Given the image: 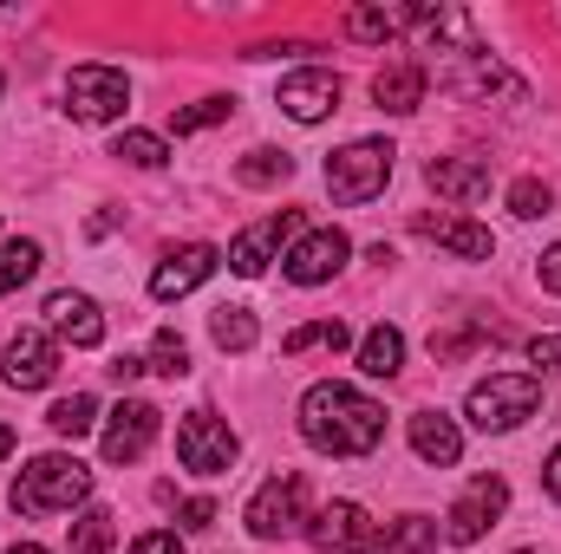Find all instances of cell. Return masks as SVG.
Returning a JSON list of instances; mask_svg holds the SVG:
<instances>
[{
    "label": "cell",
    "instance_id": "1",
    "mask_svg": "<svg viewBox=\"0 0 561 554\" xmlns=\"http://www.w3.org/2000/svg\"><path fill=\"white\" fill-rule=\"evenodd\" d=\"M300 437L313 450H327V457H366L386 437V405L340 385V379H327V385H313L300 399Z\"/></svg>",
    "mask_w": 561,
    "mask_h": 554
},
{
    "label": "cell",
    "instance_id": "2",
    "mask_svg": "<svg viewBox=\"0 0 561 554\" xmlns=\"http://www.w3.org/2000/svg\"><path fill=\"white\" fill-rule=\"evenodd\" d=\"M85 496H92V470L66 450H46L13 476V509L20 516H59V509H79Z\"/></svg>",
    "mask_w": 561,
    "mask_h": 554
},
{
    "label": "cell",
    "instance_id": "3",
    "mask_svg": "<svg viewBox=\"0 0 561 554\" xmlns=\"http://www.w3.org/2000/svg\"><path fill=\"white\" fill-rule=\"evenodd\" d=\"M536 405H542V379L536 372H490V379L470 385L463 417L477 430H516L523 417H536Z\"/></svg>",
    "mask_w": 561,
    "mask_h": 554
},
{
    "label": "cell",
    "instance_id": "4",
    "mask_svg": "<svg viewBox=\"0 0 561 554\" xmlns=\"http://www.w3.org/2000/svg\"><path fill=\"white\" fill-rule=\"evenodd\" d=\"M392 143L386 138H359L346 143V150H333L327 157V189H333V203H346V209H359V203H373L386 183H392Z\"/></svg>",
    "mask_w": 561,
    "mask_h": 554
},
{
    "label": "cell",
    "instance_id": "5",
    "mask_svg": "<svg viewBox=\"0 0 561 554\" xmlns=\"http://www.w3.org/2000/svg\"><path fill=\"white\" fill-rule=\"evenodd\" d=\"M236 457H242V437L229 430V417L190 412L176 424V463H183L190 476H222Z\"/></svg>",
    "mask_w": 561,
    "mask_h": 554
},
{
    "label": "cell",
    "instance_id": "6",
    "mask_svg": "<svg viewBox=\"0 0 561 554\" xmlns=\"http://www.w3.org/2000/svg\"><path fill=\"white\" fill-rule=\"evenodd\" d=\"M125 105H131V85H125L118 66H72V79H66V112H72L79 125H112V118H125Z\"/></svg>",
    "mask_w": 561,
    "mask_h": 554
},
{
    "label": "cell",
    "instance_id": "7",
    "mask_svg": "<svg viewBox=\"0 0 561 554\" xmlns=\"http://www.w3.org/2000/svg\"><path fill=\"white\" fill-rule=\"evenodd\" d=\"M300 522H307V476H300V470L268 476V483L255 489V503H249V535H255V542H280V535H294Z\"/></svg>",
    "mask_w": 561,
    "mask_h": 554
},
{
    "label": "cell",
    "instance_id": "8",
    "mask_svg": "<svg viewBox=\"0 0 561 554\" xmlns=\"http://www.w3.org/2000/svg\"><path fill=\"white\" fill-rule=\"evenodd\" d=\"M307 542L327 554H386V529L359 509V503H327L307 522Z\"/></svg>",
    "mask_w": 561,
    "mask_h": 554
},
{
    "label": "cell",
    "instance_id": "9",
    "mask_svg": "<svg viewBox=\"0 0 561 554\" xmlns=\"http://www.w3.org/2000/svg\"><path fill=\"white\" fill-rule=\"evenodd\" d=\"M503 509H510V483H503V476H477V483L450 503V516H444V542H457V549L483 542V535L496 529Z\"/></svg>",
    "mask_w": 561,
    "mask_h": 554
},
{
    "label": "cell",
    "instance_id": "10",
    "mask_svg": "<svg viewBox=\"0 0 561 554\" xmlns=\"http://www.w3.org/2000/svg\"><path fill=\"white\" fill-rule=\"evenodd\" d=\"M275 105L294 118V125H320V118H333L340 112V72H327V66H300V72H287L275 92Z\"/></svg>",
    "mask_w": 561,
    "mask_h": 554
},
{
    "label": "cell",
    "instance_id": "11",
    "mask_svg": "<svg viewBox=\"0 0 561 554\" xmlns=\"http://www.w3.org/2000/svg\"><path fill=\"white\" fill-rule=\"evenodd\" d=\"M280 242H300V209H275V216H262L255 229H242L236 242H229V268L236 275H268V262L280 255Z\"/></svg>",
    "mask_w": 561,
    "mask_h": 554
},
{
    "label": "cell",
    "instance_id": "12",
    "mask_svg": "<svg viewBox=\"0 0 561 554\" xmlns=\"http://www.w3.org/2000/svg\"><path fill=\"white\" fill-rule=\"evenodd\" d=\"M346 255H353V242H346L340 229H313V235H300V242L280 255V275L294 280V287H320V280H333L346 268Z\"/></svg>",
    "mask_w": 561,
    "mask_h": 554
},
{
    "label": "cell",
    "instance_id": "13",
    "mask_svg": "<svg viewBox=\"0 0 561 554\" xmlns=\"http://www.w3.org/2000/svg\"><path fill=\"white\" fill-rule=\"evenodd\" d=\"M157 430H163V412L144 405V399H125L118 412L105 417V463H138L144 450L157 443Z\"/></svg>",
    "mask_w": 561,
    "mask_h": 554
},
{
    "label": "cell",
    "instance_id": "14",
    "mask_svg": "<svg viewBox=\"0 0 561 554\" xmlns=\"http://www.w3.org/2000/svg\"><path fill=\"white\" fill-rule=\"evenodd\" d=\"M209 275H216V249H209V242H183V249H170V255L157 262L150 293H157V300H183V293H196Z\"/></svg>",
    "mask_w": 561,
    "mask_h": 554
},
{
    "label": "cell",
    "instance_id": "15",
    "mask_svg": "<svg viewBox=\"0 0 561 554\" xmlns=\"http://www.w3.org/2000/svg\"><path fill=\"white\" fill-rule=\"evenodd\" d=\"M53 372H59V346L46 339V333H13L7 339V385L13 392H39V385H53Z\"/></svg>",
    "mask_w": 561,
    "mask_h": 554
},
{
    "label": "cell",
    "instance_id": "16",
    "mask_svg": "<svg viewBox=\"0 0 561 554\" xmlns=\"http://www.w3.org/2000/svg\"><path fill=\"white\" fill-rule=\"evenodd\" d=\"M46 326H53L66 346H79V353L105 339V313H99L92 293H53V300H46Z\"/></svg>",
    "mask_w": 561,
    "mask_h": 554
},
{
    "label": "cell",
    "instance_id": "17",
    "mask_svg": "<svg viewBox=\"0 0 561 554\" xmlns=\"http://www.w3.org/2000/svg\"><path fill=\"white\" fill-rule=\"evenodd\" d=\"M412 229H419L424 242L450 249L457 262H490V255H496L490 229H483V222H463V216H412Z\"/></svg>",
    "mask_w": 561,
    "mask_h": 554
},
{
    "label": "cell",
    "instance_id": "18",
    "mask_svg": "<svg viewBox=\"0 0 561 554\" xmlns=\"http://www.w3.org/2000/svg\"><path fill=\"white\" fill-rule=\"evenodd\" d=\"M424 183L450 203H477V196H490V157H431Z\"/></svg>",
    "mask_w": 561,
    "mask_h": 554
},
{
    "label": "cell",
    "instance_id": "19",
    "mask_svg": "<svg viewBox=\"0 0 561 554\" xmlns=\"http://www.w3.org/2000/svg\"><path fill=\"white\" fill-rule=\"evenodd\" d=\"M424 92H431V72H424L419 59H399V66H386V72L373 79V99H379V112H392V118H412L424 105Z\"/></svg>",
    "mask_w": 561,
    "mask_h": 554
},
{
    "label": "cell",
    "instance_id": "20",
    "mask_svg": "<svg viewBox=\"0 0 561 554\" xmlns=\"http://www.w3.org/2000/svg\"><path fill=\"white\" fill-rule=\"evenodd\" d=\"M412 450H419L424 463L450 470V463L463 457V430H457V417H444V412H419V417H412Z\"/></svg>",
    "mask_w": 561,
    "mask_h": 554
},
{
    "label": "cell",
    "instance_id": "21",
    "mask_svg": "<svg viewBox=\"0 0 561 554\" xmlns=\"http://www.w3.org/2000/svg\"><path fill=\"white\" fill-rule=\"evenodd\" d=\"M399 366H405V333L399 326H373L359 339V372L366 379H399Z\"/></svg>",
    "mask_w": 561,
    "mask_h": 554
},
{
    "label": "cell",
    "instance_id": "22",
    "mask_svg": "<svg viewBox=\"0 0 561 554\" xmlns=\"http://www.w3.org/2000/svg\"><path fill=\"white\" fill-rule=\"evenodd\" d=\"M287 176H294V157H287V150H268V143L236 163V183H249V189H275Z\"/></svg>",
    "mask_w": 561,
    "mask_h": 554
},
{
    "label": "cell",
    "instance_id": "23",
    "mask_svg": "<svg viewBox=\"0 0 561 554\" xmlns=\"http://www.w3.org/2000/svg\"><path fill=\"white\" fill-rule=\"evenodd\" d=\"M255 333H262V326H255L249 307H216V313H209V339H216L222 353H249Z\"/></svg>",
    "mask_w": 561,
    "mask_h": 554
},
{
    "label": "cell",
    "instance_id": "24",
    "mask_svg": "<svg viewBox=\"0 0 561 554\" xmlns=\"http://www.w3.org/2000/svg\"><path fill=\"white\" fill-rule=\"evenodd\" d=\"M313 346H327V353H346V346H353L346 320H313V326H294V333L280 339V353H287V359H300V353H313Z\"/></svg>",
    "mask_w": 561,
    "mask_h": 554
},
{
    "label": "cell",
    "instance_id": "25",
    "mask_svg": "<svg viewBox=\"0 0 561 554\" xmlns=\"http://www.w3.org/2000/svg\"><path fill=\"white\" fill-rule=\"evenodd\" d=\"M39 262H46V249H39V242H7V249H0V300L39 275Z\"/></svg>",
    "mask_w": 561,
    "mask_h": 554
},
{
    "label": "cell",
    "instance_id": "26",
    "mask_svg": "<svg viewBox=\"0 0 561 554\" xmlns=\"http://www.w3.org/2000/svg\"><path fill=\"white\" fill-rule=\"evenodd\" d=\"M144 372H163V379H183V372H190V346H183V333H176V326H157Z\"/></svg>",
    "mask_w": 561,
    "mask_h": 554
},
{
    "label": "cell",
    "instance_id": "27",
    "mask_svg": "<svg viewBox=\"0 0 561 554\" xmlns=\"http://www.w3.org/2000/svg\"><path fill=\"white\" fill-rule=\"evenodd\" d=\"M46 424H53L59 437H85V430L99 424V399H92V392H72V399H59V405L46 412Z\"/></svg>",
    "mask_w": 561,
    "mask_h": 554
},
{
    "label": "cell",
    "instance_id": "28",
    "mask_svg": "<svg viewBox=\"0 0 561 554\" xmlns=\"http://www.w3.org/2000/svg\"><path fill=\"white\" fill-rule=\"evenodd\" d=\"M118 516L112 509H85L79 522H72V554H105L112 542H118V529H112Z\"/></svg>",
    "mask_w": 561,
    "mask_h": 554
},
{
    "label": "cell",
    "instance_id": "29",
    "mask_svg": "<svg viewBox=\"0 0 561 554\" xmlns=\"http://www.w3.org/2000/svg\"><path fill=\"white\" fill-rule=\"evenodd\" d=\"M386 554H437V522L431 516H405L399 529H386Z\"/></svg>",
    "mask_w": 561,
    "mask_h": 554
},
{
    "label": "cell",
    "instance_id": "30",
    "mask_svg": "<svg viewBox=\"0 0 561 554\" xmlns=\"http://www.w3.org/2000/svg\"><path fill=\"white\" fill-rule=\"evenodd\" d=\"M549 209H556V189H549L542 176L510 183V216H516V222H536V216H549Z\"/></svg>",
    "mask_w": 561,
    "mask_h": 554
},
{
    "label": "cell",
    "instance_id": "31",
    "mask_svg": "<svg viewBox=\"0 0 561 554\" xmlns=\"http://www.w3.org/2000/svg\"><path fill=\"white\" fill-rule=\"evenodd\" d=\"M112 157H125L131 170H163V163H170V150H163L157 131H125V138L112 143Z\"/></svg>",
    "mask_w": 561,
    "mask_h": 554
},
{
    "label": "cell",
    "instance_id": "32",
    "mask_svg": "<svg viewBox=\"0 0 561 554\" xmlns=\"http://www.w3.org/2000/svg\"><path fill=\"white\" fill-rule=\"evenodd\" d=\"M346 33L366 39V46H386V39L399 33V13H386V7H353V13H346Z\"/></svg>",
    "mask_w": 561,
    "mask_h": 554
},
{
    "label": "cell",
    "instance_id": "33",
    "mask_svg": "<svg viewBox=\"0 0 561 554\" xmlns=\"http://www.w3.org/2000/svg\"><path fill=\"white\" fill-rule=\"evenodd\" d=\"M229 112H236V99H203V105L176 112V118H170V131H176V138H190V131H209V125H222Z\"/></svg>",
    "mask_w": 561,
    "mask_h": 554
},
{
    "label": "cell",
    "instance_id": "34",
    "mask_svg": "<svg viewBox=\"0 0 561 554\" xmlns=\"http://www.w3.org/2000/svg\"><path fill=\"white\" fill-rule=\"evenodd\" d=\"M131 554H183V542H176V529H150L131 542Z\"/></svg>",
    "mask_w": 561,
    "mask_h": 554
},
{
    "label": "cell",
    "instance_id": "35",
    "mask_svg": "<svg viewBox=\"0 0 561 554\" xmlns=\"http://www.w3.org/2000/svg\"><path fill=\"white\" fill-rule=\"evenodd\" d=\"M529 359H536L542 372H556L561 366V333H536V339H529Z\"/></svg>",
    "mask_w": 561,
    "mask_h": 554
},
{
    "label": "cell",
    "instance_id": "36",
    "mask_svg": "<svg viewBox=\"0 0 561 554\" xmlns=\"http://www.w3.org/2000/svg\"><path fill=\"white\" fill-rule=\"evenodd\" d=\"M176 516H183V529H216V503H209V496H190Z\"/></svg>",
    "mask_w": 561,
    "mask_h": 554
},
{
    "label": "cell",
    "instance_id": "37",
    "mask_svg": "<svg viewBox=\"0 0 561 554\" xmlns=\"http://www.w3.org/2000/svg\"><path fill=\"white\" fill-rule=\"evenodd\" d=\"M542 287H549V293H561V242L542 255Z\"/></svg>",
    "mask_w": 561,
    "mask_h": 554
},
{
    "label": "cell",
    "instance_id": "38",
    "mask_svg": "<svg viewBox=\"0 0 561 554\" xmlns=\"http://www.w3.org/2000/svg\"><path fill=\"white\" fill-rule=\"evenodd\" d=\"M138 372H144V359H138V353H125V359H112V379H118V385H131Z\"/></svg>",
    "mask_w": 561,
    "mask_h": 554
},
{
    "label": "cell",
    "instance_id": "39",
    "mask_svg": "<svg viewBox=\"0 0 561 554\" xmlns=\"http://www.w3.org/2000/svg\"><path fill=\"white\" fill-rule=\"evenodd\" d=\"M542 489L561 503V450H549V463H542Z\"/></svg>",
    "mask_w": 561,
    "mask_h": 554
},
{
    "label": "cell",
    "instance_id": "40",
    "mask_svg": "<svg viewBox=\"0 0 561 554\" xmlns=\"http://www.w3.org/2000/svg\"><path fill=\"white\" fill-rule=\"evenodd\" d=\"M7 554H46V549H33V542H13V549H7Z\"/></svg>",
    "mask_w": 561,
    "mask_h": 554
},
{
    "label": "cell",
    "instance_id": "41",
    "mask_svg": "<svg viewBox=\"0 0 561 554\" xmlns=\"http://www.w3.org/2000/svg\"><path fill=\"white\" fill-rule=\"evenodd\" d=\"M7 450H13V430H7V424H0V457H7Z\"/></svg>",
    "mask_w": 561,
    "mask_h": 554
},
{
    "label": "cell",
    "instance_id": "42",
    "mask_svg": "<svg viewBox=\"0 0 561 554\" xmlns=\"http://www.w3.org/2000/svg\"><path fill=\"white\" fill-rule=\"evenodd\" d=\"M0 92H7V72H0Z\"/></svg>",
    "mask_w": 561,
    "mask_h": 554
},
{
    "label": "cell",
    "instance_id": "43",
    "mask_svg": "<svg viewBox=\"0 0 561 554\" xmlns=\"http://www.w3.org/2000/svg\"><path fill=\"white\" fill-rule=\"evenodd\" d=\"M523 554H529V549H523Z\"/></svg>",
    "mask_w": 561,
    "mask_h": 554
}]
</instances>
